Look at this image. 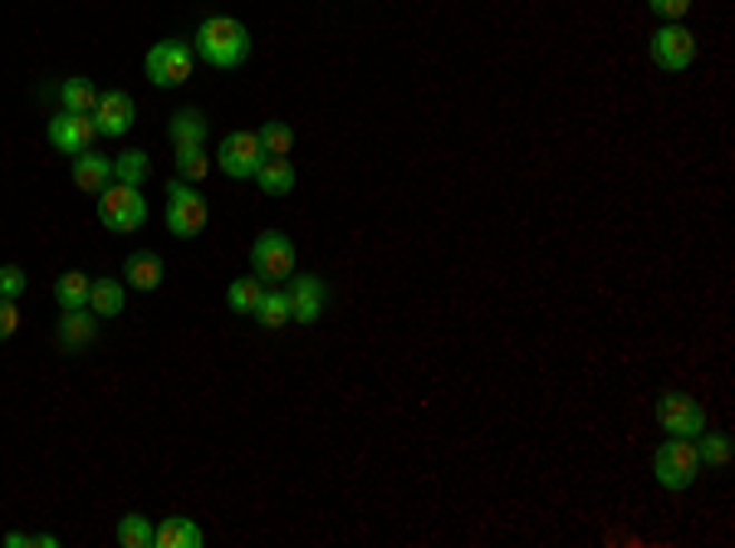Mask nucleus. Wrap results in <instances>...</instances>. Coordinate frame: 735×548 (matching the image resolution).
Masks as SVG:
<instances>
[{"instance_id": "obj_22", "label": "nucleus", "mask_w": 735, "mask_h": 548, "mask_svg": "<svg viewBox=\"0 0 735 548\" xmlns=\"http://www.w3.org/2000/svg\"><path fill=\"white\" fill-rule=\"evenodd\" d=\"M94 104H98V89L89 79H65L59 84V108H65V114H94Z\"/></svg>"}, {"instance_id": "obj_2", "label": "nucleus", "mask_w": 735, "mask_h": 548, "mask_svg": "<svg viewBox=\"0 0 735 548\" xmlns=\"http://www.w3.org/2000/svg\"><path fill=\"white\" fill-rule=\"evenodd\" d=\"M653 476L661 490H686L696 476H702V451H696L692 436H667L653 456Z\"/></svg>"}, {"instance_id": "obj_26", "label": "nucleus", "mask_w": 735, "mask_h": 548, "mask_svg": "<svg viewBox=\"0 0 735 548\" xmlns=\"http://www.w3.org/2000/svg\"><path fill=\"white\" fill-rule=\"evenodd\" d=\"M255 137H261V153L265 157H290V147H294V128H290V123H280V118H270Z\"/></svg>"}, {"instance_id": "obj_21", "label": "nucleus", "mask_w": 735, "mask_h": 548, "mask_svg": "<svg viewBox=\"0 0 735 548\" xmlns=\"http://www.w3.org/2000/svg\"><path fill=\"white\" fill-rule=\"evenodd\" d=\"M251 319L261 323V329H285V323H290V294L285 290H265Z\"/></svg>"}, {"instance_id": "obj_8", "label": "nucleus", "mask_w": 735, "mask_h": 548, "mask_svg": "<svg viewBox=\"0 0 735 548\" xmlns=\"http://www.w3.org/2000/svg\"><path fill=\"white\" fill-rule=\"evenodd\" d=\"M251 270L261 274V280H270V284L290 280V274H294V241H290V235H280V231H265L261 241L251 245Z\"/></svg>"}, {"instance_id": "obj_1", "label": "nucleus", "mask_w": 735, "mask_h": 548, "mask_svg": "<svg viewBox=\"0 0 735 548\" xmlns=\"http://www.w3.org/2000/svg\"><path fill=\"white\" fill-rule=\"evenodd\" d=\"M196 55L212 69H236L251 59V30L236 16H206L196 25Z\"/></svg>"}, {"instance_id": "obj_10", "label": "nucleus", "mask_w": 735, "mask_h": 548, "mask_svg": "<svg viewBox=\"0 0 735 548\" xmlns=\"http://www.w3.org/2000/svg\"><path fill=\"white\" fill-rule=\"evenodd\" d=\"M657 421H661V431H667V436H692V441L706 431V411L696 407L686 392H667V397H661V402H657Z\"/></svg>"}, {"instance_id": "obj_13", "label": "nucleus", "mask_w": 735, "mask_h": 548, "mask_svg": "<svg viewBox=\"0 0 735 548\" xmlns=\"http://www.w3.org/2000/svg\"><path fill=\"white\" fill-rule=\"evenodd\" d=\"M55 339H59L65 353H84V348L98 339V314H89V309H69V314H59Z\"/></svg>"}, {"instance_id": "obj_29", "label": "nucleus", "mask_w": 735, "mask_h": 548, "mask_svg": "<svg viewBox=\"0 0 735 548\" xmlns=\"http://www.w3.org/2000/svg\"><path fill=\"white\" fill-rule=\"evenodd\" d=\"M24 270L20 265H0V299H20L24 294Z\"/></svg>"}, {"instance_id": "obj_31", "label": "nucleus", "mask_w": 735, "mask_h": 548, "mask_svg": "<svg viewBox=\"0 0 735 548\" xmlns=\"http://www.w3.org/2000/svg\"><path fill=\"white\" fill-rule=\"evenodd\" d=\"M6 544L10 548H30V544L35 548H55L59 539H55V534H6Z\"/></svg>"}, {"instance_id": "obj_4", "label": "nucleus", "mask_w": 735, "mask_h": 548, "mask_svg": "<svg viewBox=\"0 0 735 548\" xmlns=\"http://www.w3.org/2000/svg\"><path fill=\"white\" fill-rule=\"evenodd\" d=\"M206 221H212L206 196H196L192 182H171L167 186V231L182 235V241H192V235L206 231Z\"/></svg>"}, {"instance_id": "obj_30", "label": "nucleus", "mask_w": 735, "mask_h": 548, "mask_svg": "<svg viewBox=\"0 0 735 548\" xmlns=\"http://www.w3.org/2000/svg\"><path fill=\"white\" fill-rule=\"evenodd\" d=\"M16 329H20V304L16 299H0V343L16 339Z\"/></svg>"}, {"instance_id": "obj_20", "label": "nucleus", "mask_w": 735, "mask_h": 548, "mask_svg": "<svg viewBox=\"0 0 735 548\" xmlns=\"http://www.w3.org/2000/svg\"><path fill=\"white\" fill-rule=\"evenodd\" d=\"M89 290H94V280L84 270H69V274H59V284H55V299H59V309H89Z\"/></svg>"}, {"instance_id": "obj_11", "label": "nucleus", "mask_w": 735, "mask_h": 548, "mask_svg": "<svg viewBox=\"0 0 735 548\" xmlns=\"http://www.w3.org/2000/svg\"><path fill=\"white\" fill-rule=\"evenodd\" d=\"M94 128L98 137H122V133H133V123H138V104H133V94H98V104H94Z\"/></svg>"}, {"instance_id": "obj_17", "label": "nucleus", "mask_w": 735, "mask_h": 548, "mask_svg": "<svg viewBox=\"0 0 735 548\" xmlns=\"http://www.w3.org/2000/svg\"><path fill=\"white\" fill-rule=\"evenodd\" d=\"M202 525L187 515H167L163 525H157V548H202Z\"/></svg>"}, {"instance_id": "obj_24", "label": "nucleus", "mask_w": 735, "mask_h": 548, "mask_svg": "<svg viewBox=\"0 0 735 548\" xmlns=\"http://www.w3.org/2000/svg\"><path fill=\"white\" fill-rule=\"evenodd\" d=\"M147 172H153V162H147L143 147H128V153L114 157V182H122V186H143Z\"/></svg>"}, {"instance_id": "obj_14", "label": "nucleus", "mask_w": 735, "mask_h": 548, "mask_svg": "<svg viewBox=\"0 0 735 548\" xmlns=\"http://www.w3.org/2000/svg\"><path fill=\"white\" fill-rule=\"evenodd\" d=\"M108 182H114V157L94 153V147H89V153H79V157H74V186H79V192L98 196Z\"/></svg>"}, {"instance_id": "obj_12", "label": "nucleus", "mask_w": 735, "mask_h": 548, "mask_svg": "<svg viewBox=\"0 0 735 548\" xmlns=\"http://www.w3.org/2000/svg\"><path fill=\"white\" fill-rule=\"evenodd\" d=\"M290 323H318L329 304V290L318 274H290Z\"/></svg>"}, {"instance_id": "obj_19", "label": "nucleus", "mask_w": 735, "mask_h": 548, "mask_svg": "<svg viewBox=\"0 0 735 548\" xmlns=\"http://www.w3.org/2000/svg\"><path fill=\"white\" fill-rule=\"evenodd\" d=\"M167 133H171V147H202L206 143V114L202 108H182V114L167 123Z\"/></svg>"}, {"instance_id": "obj_23", "label": "nucleus", "mask_w": 735, "mask_h": 548, "mask_svg": "<svg viewBox=\"0 0 735 548\" xmlns=\"http://www.w3.org/2000/svg\"><path fill=\"white\" fill-rule=\"evenodd\" d=\"M261 294H265V280H261V274H245V280H236V284H231V290H226L231 314H255Z\"/></svg>"}, {"instance_id": "obj_9", "label": "nucleus", "mask_w": 735, "mask_h": 548, "mask_svg": "<svg viewBox=\"0 0 735 548\" xmlns=\"http://www.w3.org/2000/svg\"><path fill=\"white\" fill-rule=\"evenodd\" d=\"M45 137H49V147H55V153L79 157V153H89V147H94L98 128H94V118H89V114H65V108H59V114L49 118Z\"/></svg>"}, {"instance_id": "obj_18", "label": "nucleus", "mask_w": 735, "mask_h": 548, "mask_svg": "<svg viewBox=\"0 0 735 548\" xmlns=\"http://www.w3.org/2000/svg\"><path fill=\"white\" fill-rule=\"evenodd\" d=\"M251 182H261L265 196H290V192H294V167H290V157H265L261 172H255Z\"/></svg>"}, {"instance_id": "obj_27", "label": "nucleus", "mask_w": 735, "mask_h": 548, "mask_svg": "<svg viewBox=\"0 0 735 548\" xmlns=\"http://www.w3.org/2000/svg\"><path fill=\"white\" fill-rule=\"evenodd\" d=\"M696 451H702V466H731V441L721 431L696 436Z\"/></svg>"}, {"instance_id": "obj_15", "label": "nucleus", "mask_w": 735, "mask_h": 548, "mask_svg": "<svg viewBox=\"0 0 735 548\" xmlns=\"http://www.w3.org/2000/svg\"><path fill=\"white\" fill-rule=\"evenodd\" d=\"M163 260H157V251H133L128 255V265H122V284L128 290H138V294H153L157 284H163Z\"/></svg>"}, {"instance_id": "obj_32", "label": "nucleus", "mask_w": 735, "mask_h": 548, "mask_svg": "<svg viewBox=\"0 0 735 548\" xmlns=\"http://www.w3.org/2000/svg\"><path fill=\"white\" fill-rule=\"evenodd\" d=\"M647 6H653L661 20H682L686 10H692V0H647Z\"/></svg>"}, {"instance_id": "obj_28", "label": "nucleus", "mask_w": 735, "mask_h": 548, "mask_svg": "<svg viewBox=\"0 0 735 548\" xmlns=\"http://www.w3.org/2000/svg\"><path fill=\"white\" fill-rule=\"evenodd\" d=\"M177 172H182V182H202L206 172H212L206 147H177Z\"/></svg>"}, {"instance_id": "obj_3", "label": "nucleus", "mask_w": 735, "mask_h": 548, "mask_svg": "<svg viewBox=\"0 0 735 548\" xmlns=\"http://www.w3.org/2000/svg\"><path fill=\"white\" fill-rule=\"evenodd\" d=\"M98 221H104V231H114V235L143 231V226H147V202H143V192H138V186L108 182L104 192H98Z\"/></svg>"}, {"instance_id": "obj_7", "label": "nucleus", "mask_w": 735, "mask_h": 548, "mask_svg": "<svg viewBox=\"0 0 735 548\" xmlns=\"http://www.w3.org/2000/svg\"><path fill=\"white\" fill-rule=\"evenodd\" d=\"M261 162H265V153H261V137L255 133H226V143H220V153H216V167L226 172L231 182H251L255 172H261Z\"/></svg>"}, {"instance_id": "obj_25", "label": "nucleus", "mask_w": 735, "mask_h": 548, "mask_svg": "<svg viewBox=\"0 0 735 548\" xmlns=\"http://www.w3.org/2000/svg\"><path fill=\"white\" fill-rule=\"evenodd\" d=\"M118 544L122 548H157V525H147L143 515H122L118 519Z\"/></svg>"}, {"instance_id": "obj_5", "label": "nucleus", "mask_w": 735, "mask_h": 548, "mask_svg": "<svg viewBox=\"0 0 735 548\" xmlns=\"http://www.w3.org/2000/svg\"><path fill=\"white\" fill-rule=\"evenodd\" d=\"M143 69H147V79H153L157 89H177V84L192 79V45L187 40L153 45L147 49V59H143Z\"/></svg>"}, {"instance_id": "obj_16", "label": "nucleus", "mask_w": 735, "mask_h": 548, "mask_svg": "<svg viewBox=\"0 0 735 548\" xmlns=\"http://www.w3.org/2000/svg\"><path fill=\"white\" fill-rule=\"evenodd\" d=\"M122 304H128V284L114 280V274L94 280V290H89V314H98V319H118V314H122Z\"/></svg>"}, {"instance_id": "obj_6", "label": "nucleus", "mask_w": 735, "mask_h": 548, "mask_svg": "<svg viewBox=\"0 0 735 548\" xmlns=\"http://www.w3.org/2000/svg\"><path fill=\"white\" fill-rule=\"evenodd\" d=\"M653 65L667 74H682L696 65V35L682 20H661V30L653 35Z\"/></svg>"}]
</instances>
